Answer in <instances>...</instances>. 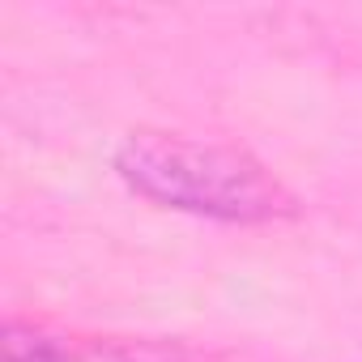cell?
Returning <instances> with one entry per match:
<instances>
[{"mask_svg":"<svg viewBox=\"0 0 362 362\" xmlns=\"http://www.w3.org/2000/svg\"><path fill=\"white\" fill-rule=\"evenodd\" d=\"M60 362H209L179 341L149 337H64Z\"/></svg>","mask_w":362,"mask_h":362,"instance_id":"cell-2","label":"cell"},{"mask_svg":"<svg viewBox=\"0 0 362 362\" xmlns=\"http://www.w3.org/2000/svg\"><path fill=\"white\" fill-rule=\"evenodd\" d=\"M0 354H5V362H60L64 337L60 332H47L43 324H30V320L9 315L5 320V332H0Z\"/></svg>","mask_w":362,"mask_h":362,"instance_id":"cell-3","label":"cell"},{"mask_svg":"<svg viewBox=\"0 0 362 362\" xmlns=\"http://www.w3.org/2000/svg\"><path fill=\"white\" fill-rule=\"evenodd\" d=\"M111 170L141 201L226 226H273L303 214L298 192L243 145L170 128H132L111 153Z\"/></svg>","mask_w":362,"mask_h":362,"instance_id":"cell-1","label":"cell"}]
</instances>
